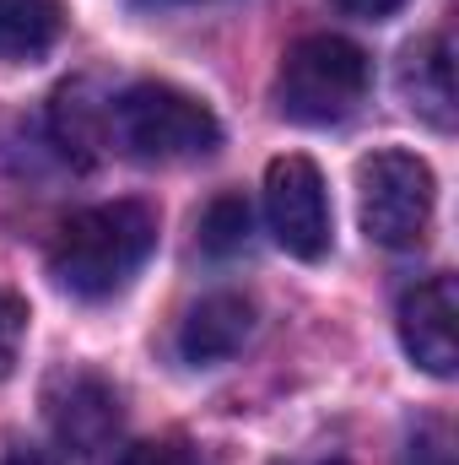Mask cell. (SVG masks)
Instances as JSON below:
<instances>
[{"instance_id": "cell-1", "label": "cell", "mask_w": 459, "mask_h": 465, "mask_svg": "<svg viewBox=\"0 0 459 465\" xmlns=\"http://www.w3.org/2000/svg\"><path fill=\"white\" fill-rule=\"evenodd\" d=\"M151 249H157V212L146 201L87 206L71 223H60L54 243H49V276L71 298L98 303V298H114L146 265Z\"/></svg>"}, {"instance_id": "cell-2", "label": "cell", "mask_w": 459, "mask_h": 465, "mask_svg": "<svg viewBox=\"0 0 459 465\" xmlns=\"http://www.w3.org/2000/svg\"><path fill=\"white\" fill-rule=\"evenodd\" d=\"M109 146L135 163H195L222 146V124L173 82H135L109 98Z\"/></svg>"}, {"instance_id": "cell-3", "label": "cell", "mask_w": 459, "mask_h": 465, "mask_svg": "<svg viewBox=\"0 0 459 465\" xmlns=\"http://www.w3.org/2000/svg\"><path fill=\"white\" fill-rule=\"evenodd\" d=\"M367 54L341 33H308L276 71V109L292 124H341L367 98Z\"/></svg>"}, {"instance_id": "cell-4", "label": "cell", "mask_w": 459, "mask_h": 465, "mask_svg": "<svg viewBox=\"0 0 459 465\" xmlns=\"http://www.w3.org/2000/svg\"><path fill=\"white\" fill-rule=\"evenodd\" d=\"M433 201H438V184H433V168L416 157V152H373L362 157L356 168V217L362 232L384 249H411L422 243V232L433 223Z\"/></svg>"}, {"instance_id": "cell-5", "label": "cell", "mask_w": 459, "mask_h": 465, "mask_svg": "<svg viewBox=\"0 0 459 465\" xmlns=\"http://www.w3.org/2000/svg\"><path fill=\"white\" fill-rule=\"evenodd\" d=\"M265 217L287 254L298 260L330 254V195H325V173L308 157L287 152L265 168Z\"/></svg>"}, {"instance_id": "cell-6", "label": "cell", "mask_w": 459, "mask_h": 465, "mask_svg": "<svg viewBox=\"0 0 459 465\" xmlns=\"http://www.w3.org/2000/svg\"><path fill=\"white\" fill-rule=\"evenodd\" d=\"M459 287L454 276H427L400 298V341L416 368L449 379L459 368Z\"/></svg>"}, {"instance_id": "cell-7", "label": "cell", "mask_w": 459, "mask_h": 465, "mask_svg": "<svg viewBox=\"0 0 459 465\" xmlns=\"http://www.w3.org/2000/svg\"><path fill=\"white\" fill-rule=\"evenodd\" d=\"M119 395L114 384H103L98 373H65L60 384H54V395H49V422H54V439L71 450V455H82V460H93V455H103L109 444L119 439Z\"/></svg>"}, {"instance_id": "cell-8", "label": "cell", "mask_w": 459, "mask_h": 465, "mask_svg": "<svg viewBox=\"0 0 459 465\" xmlns=\"http://www.w3.org/2000/svg\"><path fill=\"white\" fill-rule=\"evenodd\" d=\"M249 336H254V303L243 292H211L184 314L179 357L190 368H211V362H228Z\"/></svg>"}, {"instance_id": "cell-9", "label": "cell", "mask_w": 459, "mask_h": 465, "mask_svg": "<svg viewBox=\"0 0 459 465\" xmlns=\"http://www.w3.org/2000/svg\"><path fill=\"white\" fill-rule=\"evenodd\" d=\"M400 98L411 114H422L433 130H454V60H449V33H433L405 49L400 60Z\"/></svg>"}, {"instance_id": "cell-10", "label": "cell", "mask_w": 459, "mask_h": 465, "mask_svg": "<svg viewBox=\"0 0 459 465\" xmlns=\"http://www.w3.org/2000/svg\"><path fill=\"white\" fill-rule=\"evenodd\" d=\"M65 5L60 0H0V60H38L60 44Z\"/></svg>"}, {"instance_id": "cell-11", "label": "cell", "mask_w": 459, "mask_h": 465, "mask_svg": "<svg viewBox=\"0 0 459 465\" xmlns=\"http://www.w3.org/2000/svg\"><path fill=\"white\" fill-rule=\"evenodd\" d=\"M54 141L76 157L93 146H109V104L87 98V87H60L54 93Z\"/></svg>"}, {"instance_id": "cell-12", "label": "cell", "mask_w": 459, "mask_h": 465, "mask_svg": "<svg viewBox=\"0 0 459 465\" xmlns=\"http://www.w3.org/2000/svg\"><path fill=\"white\" fill-rule=\"evenodd\" d=\"M249 243V201L243 195H217L200 217V249L206 254H238Z\"/></svg>"}, {"instance_id": "cell-13", "label": "cell", "mask_w": 459, "mask_h": 465, "mask_svg": "<svg viewBox=\"0 0 459 465\" xmlns=\"http://www.w3.org/2000/svg\"><path fill=\"white\" fill-rule=\"evenodd\" d=\"M22 341H27V303L16 292H0V379L16 373Z\"/></svg>"}, {"instance_id": "cell-14", "label": "cell", "mask_w": 459, "mask_h": 465, "mask_svg": "<svg viewBox=\"0 0 459 465\" xmlns=\"http://www.w3.org/2000/svg\"><path fill=\"white\" fill-rule=\"evenodd\" d=\"M114 465H200L184 444H130Z\"/></svg>"}, {"instance_id": "cell-15", "label": "cell", "mask_w": 459, "mask_h": 465, "mask_svg": "<svg viewBox=\"0 0 459 465\" xmlns=\"http://www.w3.org/2000/svg\"><path fill=\"white\" fill-rule=\"evenodd\" d=\"M336 5H341L346 16H367V22H373V16H389V11H400L405 0H336Z\"/></svg>"}, {"instance_id": "cell-16", "label": "cell", "mask_w": 459, "mask_h": 465, "mask_svg": "<svg viewBox=\"0 0 459 465\" xmlns=\"http://www.w3.org/2000/svg\"><path fill=\"white\" fill-rule=\"evenodd\" d=\"M5 465H54V460H49V455H38V450H16Z\"/></svg>"}, {"instance_id": "cell-17", "label": "cell", "mask_w": 459, "mask_h": 465, "mask_svg": "<svg viewBox=\"0 0 459 465\" xmlns=\"http://www.w3.org/2000/svg\"><path fill=\"white\" fill-rule=\"evenodd\" d=\"M422 465H449V455H444V450H427V455H422Z\"/></svg>"}, {"instance_id": "cell-18", "label": "cell", "mask_w": 459, "mask_h": 465, "mask_svg": "<svg viewBox=\"0 0 459 465\" xmlns=\"http://www.w3.org/2000/svg\"><path fill=\"white\" fill-rule=\"evenodd\" d=\"M151 5H190V0H151Z\"/></svg>"}]
</instances>
